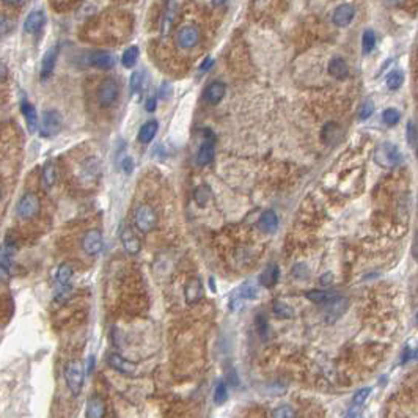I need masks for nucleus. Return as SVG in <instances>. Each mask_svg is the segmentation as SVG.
Instances as JSON below:
<instances>
[{
  "instance_id": "nucleus-36",
  "label": "nucleus",
  "mask_w": 418,
  "mask_h": 418,
  "mask_svg": "<svg viewBox=\"0 0 418 418\" xmlns=\"http://www.w3.org/2000/svg\"><path fill=\"white\" fill-rule=\"evenodd\" d=\"M211 198V191L208 185H198L195 191V200L200 206H205L208 203V200Z\"/></svg>"
},
{
  "instance_id": "nucleus-19",
  "label": "nucleus",
  "mask_w": 418,
  "mask_h": 418,
  "mask_svg": "<svg viewBox=\"0 0 418 418\" xmlns=\"http://www.w3.org/2000/svg\"><path fill=\"white\" fill-rule=\"evenodd\" d=\"M201 297H203V285H201V280L200 278H192V280L185 285V302L197 303Z\"/></svg>"
},
{
  "instance_id": "nucleus-37",
  "label": "nucleus",
  "mask_w": 418,
  "mask_h": 418,
  "mask_svg": "<svg viewBox=\"0 0 418 418\" xmlns=\"http://www.w3.org/2000/svg\"><path fill=\"white\" fill-rule=\"evenodd\" d=\"M382 120H384L385 125L395 126V125H398V123H399L401 115H399V112H398L396 109H387V110H384V113H382Z\"/></svg>"
},
{
  "instance_id": "nucleus-1",
  "label": "nucleus",
  "mask_w": 418,
  "mask_h": 418,
  "mask_svg": "<svg viewBox=\"0 0 418 418\" xmlns=\"http://www.w3.org/2000/svg\"><path fill=\"white\" fill-rule=\"evenodd\" d=\"M63 376L69 392L74 396L81 395L84 387V379H85V371L82 363L79 360H69L63 368Z\"/></svg>"
},
{
  "instance_id": "nucleus-28",
  "label": "nucleus",
  "mask_w": 418,
  "mask_h": 418,
  "mask_svg": "<svg viewBox=\"0 0 418 418\" xmlns=\"http://www.w3.org/2000/svg\"><path fill=\"white\" fill-rule=\"evenodd\" d=\"M214 158V143L211 140H205L201 143L198 154H197V162L200 165H208Z\"/></svg>"
},
{
  "instance_id": "nucleus-33",
  "label": "nucleus",
  "mask_w": 418,
  "mask_h": 418,
  "mask_svg": "<svg viewBox=\"0 0 418 418\" xmlns=\"http://www.w3.org/2000/svg\"><path fill=\"white\" fill-rule=\"evenodd\" d=\"M228 399V390H226V384L223 381L217 382V385H215V389H214V402L217 406L223 404V402Z\"/></svg>"
},
{
  "instance_id": "nucleus-52",
  "label": "nucleus",
  "mask_w": 418,
  "mask_h": 418,
  "mask_svg": "<svg viewBox=\"0 0 418 418\" xmlns=\"http://www.w3.org/2000/svg\"><path fill=\"white\" fill-rule=\"evenodd\" d=\"M413 258L418 261V233L415 235V239H413Z\"/></svg>"
},
{
  "instance_id": "nucleus-39",
  "label": "nucleus",
  "mask_w": 418,
  "mask_h": 418,
  "mask_svg": "<svg viewBox=\"0 0 418 418\" xmlns=\"http://www.w3.org/2000/svg\"><path fill=\"white\" fill-rule=\"evenodd\" d=\"M272 418H296V412H294V409L291 406L283 404V406H278L274 410Z\"/></svg>"
},
{
  "instance_id": "nucleus-53",
  "label": "nucleus",
  "mask_w": 418,
  "mask_h": 418,
  "mask_svg": "<svg viewBox=\"0 0 418 418\" xmlns=\"http://www.w3.org/2000/svg\"><path fill=\"white\" fill-rule=\"evenodd\" d=\"M225 2H226V0H212V5H214L215 8H219V7L225 5Z\"/></svg>"
},
{
  "instance_id": "nucleus-59",
  "label": "nucleus",
  "mask_w": 418,
  "mask_h": 418,
  "mask_svg": "<svg viewBox=\"0 0 418 418\" xmlns=\"http://www.w3.org/2000/svg\"><path fill=\"white\" fill-rule=\"evenodd\" d=\"M416 324H418V313H416Z\"/></svg>"
},
{
  "instance_id": "nucleus-51",
  "label": "nucleus",
  "mask_w": 418,
  "mask_h": 418,
  "mask_svg": "<svg viewBox=\"0 0 418 418\" xmlns=\"http://www.w3.org/2000/svg\"><path fill=\"white\" fill-rule=\"evenodd\" d=\"M87 373L91 374L93 373V369H95V355H90V359H88V365H87Z\"/></svg>"
},
{
  "instance_id": "nucleus-34",
  "label": "nucleus",
  "mask_w": 418,
  "mask_h": 418,
  "mask_svg": "<svg viewBox=\"0 0 418 418\" xmlns=\"http://www.w3.org/2000/svg\"><path fill=\"white\" fill-rule=\"evenodd\" d=\"M376 46V35L373 30H365L363 32V36H362V48H363V52L365 54H369L371 51L374 49Z\"/></svg>"
},
{
  "instance_id": "nucleus-48",
  "label": "nucleus",
  "mask_w": 418,
  "mask_h": 418,
  "mask_svg": "<svg viewBox=\"0 0 418 418\" xmlns=\"http://www.w3.org/2000/svg\"><path fill=\"white\" fill-rule=\"evenodd\" d=\"M359 413H360V406H352L345 413V418H359Z\"/></svg>"
},
{
  "instance_id": "nucleus-13",
  "label": "nucleus",
  "mask_w": 418,
  "mask_h": 418,
  "mask_svg": "<svg viewBox=\"0 0 418 418\" xmlns=\"http://www.w3.org/2000/svg\"><path fill=\"white\" fill-rule=\"evenodd\" d=\"M225 93H226V87H225V84H222V82H212V84H209L206 88H205V91H203V99L208 102V104H219L222 99H223V96H225Z\"/></svg>"
},
{
  "instance_id": "nucleus-56",
  "label": "nucleus",
  "mask_w": 418,
  "mask_h": 418,
  "mask_svg": "<svg viewBox=\"0 0 418 418\" xmlns=\"http://www.w3.org/2000/svg\"><path fill=\"white\" fill-rule=\"evenodd\" d=\"M385 2L389 4V5H396V4L399 2V0H385Z\"/></svg>"
},
{
  "instance_id": "nucleus-58",
  "label": "nucleus",
  "mask_w": 418,
  "mask_h": 418,
  "mask_svg": "<svg viewBox=\"0 0 418 418\" xmlns=\"http://www.w3.org/2000/svg\"><path fill=\"white\" fill-rule=\"evenodd\" d=\"M416 156H418V142H416Z\"/></svg>"
},
{
  "instance_id": "nucleus-11",
  "label": "nucleus",
  "mask_w": 418,
  "mask_h": 418,
  "mask_svg": "<svg viewBox=\"0 0 418 418\" xmlns=\"http://www.w3.org/2000/svg\"><path fill=\"white\" fill-rule=\"evenodd\" d=\"M120 238H121L123 249H125L129 255H137L140 252V241H138V238L135 236V233L129 226H125L121 230Z\"/></svg>"
},
{
  "instance_id": "nucleus-2",
  "label": "nucleus",
  "mask_w": 418,
  "mask_h": 418,
  "mask_svg": "<svg viewBox=\"0 0 418 418\" xmlns=\"http://www.w3.org/2000/svg\"><path fill=\"white\" fill-rule=\"evenodd\" d=\"M374 161L377 165L384 168H392L401 162V153L396 145L390 142H384L374 151Z\"/></svg>"
},
{
  "instance_id": "nucleus-41",
  "label": "nucleus",
  "mask_w": 418,
  "mask_h": 418,
  "mask_svg": "<svg viewBox=\"0 0 418 418\" xmlns=\"http://www.w3.org/2000/svg\"><path fill=\"white\" fill-rule=\"evenodd\" d=\"M369 393H371V387H365V389H360L357 393H354V398H352V404L354 406H363V402L368 399V396H369Z\"/></svg>"
},
{
  "instance_id": "nucleus-30",
  "label": "nucleus",
  "mask_w": 418,
  "mask_h": 418,
  "mask_svg": "<svg viewBox=\"0 0 418 418\" xmlns=\"http://www.w3.org/2000/svg\"><path fill=\"white\" fill-rule=\"evenodd\" d=\"M274 315L277 318H280V319H289L294 316V308L282 300H275L274 302Z\"/></svg>"
},
{
  "instance_id": "nucleus-43",
  "label": "nucleus",
  "mask_w": 418,
  "mask_h": 418,
  "mask_svg": "<svg viewBox=\"0 0 418 418\" xmlns=\"http://www.w3.org/2000/svg\"><path fill=\"white\" fill-rule=\"evenodd\" d=\"M407 142L410 145L416 142V128L412 121H409V125H407Z\"/></svg>"
},
{
  "instance_id": "nucleus-25",
  "label": "nucleus",
  "mask_w": 418,
  "mask_h": 418,
  "mask_svg": "<svg viewBox=\"0 0 418 418\" xmlns=\"http://www.w3.org/2000/svg\"><path fill=\"white\" fill-rule=\"evenodd\" d=\"M348 303L349 302L345 297H338L336 300L330 302L329 303V312H327V322H333L341 316L348 310Z\"/></svg>"
},
{
  "instance_id": "nucleus-20",
  "label": "nucleus",
  "mask_w": 418,
  "mask_h": 418,
  "mask_svg": "<svg viewBox=\"0 0 418 418\" xmlns=\"http://www.w3.org/2000/svg\"><path fill=\"white\" fill-rule=\"evenodd\" d=\"M278 278H280V268H278V264H269L259 274V283L264 288H272L274 285H277Z\"/></svg>"
},
{
  "instance_id": "nucleus-9",
  "label": "nucleus",
  "mask_w": 418,
  "mask_h": 418,
  "mask_svg": "<svg viewBox=\"0 0 418 418\" xmlns=\"http://www.w3.org/2000/svg\"><path fill=\"white\" fill-rule=\"evenodd\" d=\"M107 363H109L115 371H118L120 374H126V376L134 374L135 369H137L135 363L129 362L125 357H121V355L117 354V352H110L109 355H107Z\"/></svg>"
},
{
  "instance_id": "nucleus-4",
  "label": "nucleus",
  "mask_w": 418,
  "mask_h": 418,
  "mask_svg": "<svg viewBox=\"0 0 418 418\" xmlns=\"http://www.w3.org/2000/svg\"><path fill=\"white\" fill-rule=\"evenodd\" d=\"M120 98V85L115 79L107 77L99 84L98 90V102L101 107L107 109V107H112Z\"/></svg>"
},
{
  "instance_id": "nucleus-3",
  "label": "nucleus",
  "mask_w": 418,
  "mask_h": 418,
  "mask_svg": "<svg viewBox=\"0 0 418 418\" xmlns=\"http://www.w3.org/2000/svg\"><path fill=\"white\" fill-rule=\"evenodd\" d=\"M134 223L138 231L149 233L158 225V214L149 205H138L134 212Z\"/></svg>"
},
{
  "instance_id": "nucleus-17",
  "label": "nucleus",
  "mask_w": 418,
  "mask_h": 418,
  "mask_svg": "<svg viewBox=\"0 0 418 418\" xmlns=\"http://www.w3.org/2000/svg\"><path fill=\"white\" fill-rule=\"evenodd\" d=\"M329 74L332 77H335V79H339V81L346 79L348 74H349V66H348V63L345 61V58L333 57L329 61Z\"/></svg>"
},
{
  "instance_id": "nucleus-15",
  "label": "nucleus",
  "mask_w": 418,
  "mask_h": 418,
  "mask_svg": "<svg viewBox=\"0 0 418 418\" xmlns=\"http://www.w3.org/2000/svg\"><path fill=\"white\" fill-rule=\"evenodd\" d=\"M305 297L318 305H329L330 302L336 300L339 296L335 291H321V289H312L305 294Z\"/></svg>"
},
{
  "instance_id": "nucleus-44",
  "label": "nucleus",
  "mask_w": 418,
  "mask_h": 418,
  "mask_svg": "<svg viewBox=\"0 0 418 418\" xmlns=\"http://www.w3.org/2000/svg\"><path fill=\"white\" fill-rule=\"evenodd\" d=\"M230 308L233 310V312H238V310L242 308V297L239 296L238 292L235 294L233 297H231V300H230Z\"/></svg>"
},
{
  "instance_id": "nucleus-49",
  "label": "nucleus",
  "mask_w": 418,
  "mask_h": 418,
  "mask_svg": "<svg viewBox=\"0 0 418 418\" xmlns=\"http://www.w3.org/2000/svg\"><path fill=\"white\" fill-rule=\"evenodd\" d=\"M212 63H214V60H212L211 57H208V58H206V60L203 61V63H201V66H200V71H201V72H203V71H208V69H209V68L212 66Z\"/></svg>"
},
{
  "instance_id": "nucleus-16",
  "label": "nucleus",
  "mask_w": 418,
  "mask_h": 418,
  "mask_svg": "<svg viewBox=\"0 0 418 418\" xmlns=\"http://www.w3.org/2000/svg\"><path fill=\"white\" fill-rule=\"evenodd\" d=\"M44 13L41 10H35L28 14L24 21V32L25 33H36L41 30V27L44 25Z\"/></svg>"
},
{
  "instance_id": "nucleus-8",
  "label": "nucleus",
  "mask_w": 418,
  "mask_h": 418,
  "mask_svg": "<svg viewBox=\"0 0 418 418\" xmlns=\"http://www.w3.org/2000/svg\"><path fill=\"white\" fill-rule=\"evenodd\" d=\"M176 41L179 48L182 49H192L200 43V30L195 25H184L179 28L176 35Z\"/></svg>"
},
{
  "instance_id": "nucleus-40",
  "label": "nucleus",
  "mask_w": 418,
  "mask_h": 418,
  "mask_svg": "<svg viewBox=\"0 0 418 418\" xmlns=\"http://www.w3.org/2000/svg\"><path fill=\"white\" fill-rule=\"evenodd\" d=\"M142 81H143V75L140 71H135L132 72L131 75V81H129V87H131V95H135V93L140 91L142 88Z\"/></svg>"
},
{
  "instance_id": "nucleus-27",
  "label": "nucleus",
  "mask_w": 418,
  "mask_h": 418,
  "mask_svg": "<svg viewBox=\"0 0 418 418\" xmlns=\"http://www.w3.org/2000/svg\"><path fill=\"white\" fill-rule=\"evenodd\" d=\"M158 129H159V126H158V121H146L145 125L140 128V131H138V142L140 143H149L151 140L154 137H156V134H158Z\"/></svg>"
},
{
  "instance_id": "nucleus-24",
  "label": "nucleus",
  "mask_w": 418,
  "mask_h": 418,
  "mask_svg": "<svg viewBox=\"0 0 418 418\" xmlns=\"http://www.w3.org/2000/svg\"><path fill=\"white\" fill-rule=\"evenodd\" d=\"M259 228L262 231H266V233H275L277 228H278V217H277V214L271 209L264 211L261 214V217H259V222H258Z\"/></svg>"
},
{
  "instance_id": "nucleus-46",
  "label": "nucleus",
  "mask_w": 418,
  "mask_h": 418,
  "mask_svg": "<svg viewBox=\"0 0 418 418\" xmlns=\"http://www.w3.org/2000/svg\"><path fill=\"white\" fill-rule=\"evenodd\" d=\"M156 105H158V98L153 95V96H149L146 99L145 109H146V112H154V110H156Z\"/></svg>"
},
{
  "instance_id": "nucleus-23",
  "label": "nucleus",
  "mask_w": 418,
  "mask_h": 418,
  "mask_svg": "<svg viewBox=\"0 0 418 418\" xmlns=\"http://www.w3.org/2000/svg\"><path fill=\"white\" fill-rule=\"evenodd\" d=\"M176 10H178V2H176V0H167L165 14H164L162 27H161L162 35H167L170 32V27H172V22H173V19L176 16Z\"/></svg>"
},
{
  "instance_id": "nucleus-31",
  "label": "nucleus",
  "mask_w": 418,
  "mask_h": 418,
  "mask_svg": "<svg viewBox=\"0 0 418 418\" xmlns=\"http://www.w3.org/2000/svg\"><path fill=\"white\" fill-rule=\"evenodd\" d=\"M236 292L245 300H253L258 297V286L253 282H245L241 285V288Z\"/></svg>"
},
{
  "instance_id": "nucleus-42",
  "label": "nucleus",
  "mask_w": 418,
  "mask_h": 418,
  "mask_svg": "<svg viewBox=\"0 0 418 418\" xmlns=\"http://www.w3.org/2000/svg\"><path fill=\"white\" fill-rule=\"evenodd\" d=\"M255 326H256V330H258V333L261 335V338H268L269 326H268V319H266V316L258 315L256 319H255Z\"/></svg>"
},
{
  "instance_id": "nucleus-54",
  "label": "nucleus",
  "mask_w": 418,
  "mask_h": 418,
  "mask_svg": "<svg viewBox=\"0 0 418 418\" xmlns=\"http://www.w3.org/2000/svg\"><path fill=\"white\" fill-rule=\"evenodd\" d=\"M5 4H8V5H16V4H21L22 0H4Z\"/></svg>"
},
{
  "instance_id": "nucleus-47",
  "label": "nucleus",
  "mask_w": 418,
  "mask_h": 418,
  "mask_svg": "<svg viewBox=\"0 0 418 418\" xmlns=\"http://www.w3.org/2000/svg\"><path fill=\"white\" fill-rule=\"evenodd\" d=\"M132 167H134V162L131 158H126V159H123V164H121V168H123V172H125L126 175H129L132 172Z\"/></svg>"
},
{
  "instance_id": "nucleus-5",
  "label": "nucleus",
  "mask_w": 418,
  "mask_h": 418,
  "mask_svg": "<svg viewBox=\"0 0 418 418\" xmlns=\"http://www.w3.org/2000/svg\"><path fill=\"white\" fill-rule=\"evenodd\" d=\"M61 125H63V120H61V115L57 110H54V109L46 110L43 113L41 125H40V134H41V137L51 138V137L57 135L61 131Z\"/></svg>"
},
{
  "instance_id": "nucleus-7",
  "label": "nucleus",
  "mask_w": 418,
  "mask_h": 418,
  "mask_svg": "<svg viewBox=\"0 0 418 418\" xmlns=\"http://www.w3.org/2000/svg\"><path fill=\"white\" fill-rule=\"evenodd\" d=\"M104 247V238L99 230L93 228L90 231H87L84 239H82V250L87 255H98Z\"/></svg>"
},
{
  "instance_id": "nucleus-12",
  "label": "nucleus",
  "mask_w": 418,
  "mask_h": 418,
  "mask_svg": "<svg viewBox=\"0 0 418 418\" xmlns=\"http://www.w3.org/2000/svg\"><path fill=\"white\" fill-rule=\"evenodd\" d=\"M88 63L98 69H110L113 66V55L107 51H93L88 55Z\"/></svg>"
},
{
  "instance_id": "nucleus-18",
  "label": "nucleus",
  "mask_w": 418,
  "mask_h": 418,
  "mask_svg": "<svg viewBox=\"0 0 418 418\" xmlns=\"http://www.w3.org/2000/svg\"><path fill=\"white\" fill-rule=\"evenodd\" d=\"M105 415V404L99 396H91L87 401L85 416L87 418H104Z\"/></svg>"
},
{
  "instance_id": "nucleus-6",
  "label": "nucleus",
  "mask_w": 418,
  "mask_h": 418,
  "mask_svg": "<svg viewBox=\"0 0 418 418\" xmlns=\"http://www.w3.org/2000/svg\"><path fill=\"white\" fill-rule=\"evenodd\" d=\"M16 212L24 220L33 219L40 212V198L36 197V194H33V192L24 194L16 205Z\"/></svg>"
},
{
  "instance_id": "nucleus-26",
  "label": "nucleus",
  "mask_w": 418,
  "mask_h": 418,
  "mask_svg": "<svg viewBox=\"0 0 418 418\" xmlns=\"http://www.w3.org/2000/svg\"><path fill=\"white\" fill-rule=\"evenodd\" d=\"M339 135H341V129L336 125V123H327L326 126L322 128V132H321V137H322V142L326 145H333L335 142L339 140Z\"/></svg>"
},
{
  "instance_id": "nucleus-14",
  "label": "nucleus",
  "mask_w": 418,
  "mask_h": 418,
  "mask_svg": "<svg viewBox=\"0 0 418 418\" xmlns=\"http://www.w3.org/2000/svg\"><path fill=\"white\" fill-rule=\"evenodd\" d=\"M57 58H58V46H52V48L44 54L41 61V81H46L48 77H51L55 68Z\"/></svg>"
},
{
  "instance_id": "nucleus-57",
  "label": "nucleus",
  "mask_w": 418,
  "mask_h": 418,
  "mask_svg": "<svg viewBox=\"0 0 418 418\" xmlns=\"http://www.w3.org/2000/svg\"><path fill=\"white\" fill-rule=\"evenodd\" d=\"M413 359H418V348L413 351Z\"/></svg>"
},
{
  "instance_id": "nucleus-50",
  "label": "nucleus",
  "mask_w": 418,
  "mask_h": 418,
  "mask_svg": "<svg viewBox=\"0 0 418 418\" xmlns=\"http://www.w3.org/2000/svg\"><path fill=\"white\" fill-rule=\"evenodd\" d=\"M332 278H333V275H332V274H326V275H322V277H321V285H322V286H327V285H330V283H332Z\"/></svg>"
},
{
  "instance_id": "nucleus-45",
  "label": "nucleus",
  "mask_w": 418,
  "mask_h": 418,
  "mask_svg": "<svg viewBox=\"0 0 418 418\" xmlns=\"http://www.w3.org/2000/svg\"><path fill=\"white\" fill-rule=\"evenodd\" d=\"M292 274L296 275V277L303 278V277H307V275H308V269H307V266H305V264H296V266H294Z\"/></svg>"
},
{
  "instance_id": "nucleus-35",
  "label": "nucleus",
  "mask_w": 418,
  "mask_h": 418,
  "mask_svg": "<svg viewBox=\"0 0 418 418\" xmlns=\"http://www.w3.org/2000/svg\"><path fill=\"white\" fill-rule=\"evenodd\" d=\"M402 84H404V74L401 71H393L387 77V87L390 90H398Z\"/></svg>"
},
{
  "instance_id": "nucleus-32",
  "label": "nucleus",
  "mask_w": 418,
  "mask_h": 418,
  "mask_svg": "<svg viewBox=\"0 0 418 418\" xmlns=\"http://www.w3.org/2000/svg\"><path fill=\"white\" fill-rule=\"evenodd\" d=\"M137 58H138V48L137 46H131V48H128L125 54L121 55V65L125 68H132L137 63Z\"/></svg>"
},
{
  "instance_id": "nucleus-29",
  "label": "nucleus",
  "mask_w": 418,
  "mask_h": 418,
  "mask_svg": "<svg viewBox=\"0 0 418 418\" xmlns=\"http://www.w3.org/2000/svg\"><path fill=\"white\" fill-rule=\"evenodd\" d=\"M55 179H57V170H55V165L48 161L44 164L43 167V172H41V182L46 189H49L52 187V185L55 184Z\"/></svg>"
},
{
  "instance_id": "nucleus-38",
  "label": "nucleus",
  "mask_w": 418,
  "mask_h": 418,
  "mask_svg": "<svg viewBox=\"0 0 418 418\" xmlns=\"http://www.w3.org/2000/svg\"><path fill=\"white\" fill-rule=\"evenodd\" d=\"M374 113V104L373 101H365L362 105H360V109H359V120L360 121H366L368 118H371V115Z\"/></svg>"
},
{
  "instance_id": "nucleus-10",
  "label": "nucleus",
  "mask_w": 418,
  "mask_h": 418,
  "mask_svg": "<svg viewBox=\"0 0 418 418\" xmlns=\"http://www.w3.org/2000/svg\"><path fill=\"white\" fill-rule=\"evenodd\" d=\"M354 16H355V8L349 4H343L333 11L332 22L338 27H348L354 19Z\"/></svg>"
},
{
  "instance_id": "nucleus-55",
  "label": "nucleus",
  "mask_w": 418,
  "mask_h": 418,
  "mask_svg": "<svg viewBox=\"0 0 418 418\" xmlns=\"http://www.w3.org/2000/svg\"><path fill=\"white\" fill-rule=\"evenodd\" d=\"M209 286H211L212 291H215V285H214V278H212V277L209 278Z\"/></svg>"
},
{
  "instance_id": "nucleus-22",
  "label": "nucleus",
  "mask_w": 418,
  "mask_h": 418,
  "mask_svg": "<svg viewBox=\"0 0 418 418\" xmlns=\"http://www.w3.org/2000/svg\"><path fill=\"white\" fill-rule=\"evenodd\" d=\"M21 112L27 121V128L30 132H35L36 131V126H38V113H36V109L30 104L28 101H24L21 104Z\"/></svg>"
},
{
  "instance_id": "nucleus-21",
  "label": "nucleus",
  "mask_w": 418,
  "mask_h": 418,
  "mask_svg": "<svg viewBox=\"0 0 418 418\" xmlns=\"http://www.w3.org/2000/svg\"><path fill=\"white\" fill-rule=\"evenodd\" d=\"M71 278H72V269L68 264L58 266V269L55 272V286H57V289L71 288Z\"/></svg>"
}]
</instances>
